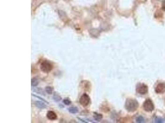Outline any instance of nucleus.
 <instances>
[{
    "instance_id": "1",
    "label": "nucleus",
    "mask_w": 165,
    "mask_h": 123,
    "mask_svg": "<svg viewBox=\"0 0 165 123\" xmlns=\"http://www.w3.org/2000/svg\"><path fill=\"white\" fill-rule=\"evenodd\" d=\"M139 106V103L136 100L132 99V98H129L127 99L125 103V108L129 111H134L137 109Z\"/></svg>"
},
{
    "instance_id": "12",
    "label": "nucleus",
    "mask_w": 165,
    "mask_h": 123,
    "mask_svg": "<svg viewBox=\"0 0 165 123\" xmlns=\"http://www.w3.org/2000/svg\"><path fill=\"white\" fill-rule=\"evenodd\" d=\"M136 121L137 123H143L145 122V119L142 116H139L136 119Z\"/></svg>"
},
{
    "instance_id": "10",
    "label": "nucleus",
    "mask_w": 165,
    "mask_h": 123,
    "mask_svg": "<svg viewBox=\"0 0 165 123\" xmlns=\"http://www.w3.org/2000/svg\"><path fill=\"white\" fill-rule=\"evenodd\" d=\"M68 110L70 113H73V114H75V113H77L78 112V109L76 107H71V108H69Z\"/></svg>"
},
{
    "instance_id": "9",
    "label": "nucleus",
    "mask_w": 165,
    "mask_h": 123,
    "mask_svg": "<svg viewBox=\"0 0 165 123\" xmlns=\"http://www.w3.org/2000/svg\"><path fill=\"white\" fill-rule=\"evenodd\" d=\"M35 105L37 106V107H38L40 108H44L46 107V105L44 104L43 102H41L40 101L36 102Z\"/></svg>"
},
{
    "instance_id": "5",
    "label": "nucleus",
    "mask_w": 165,
    "mask_h": 123,
    "mask_svg": "<svg viewBox=\"0 0 165 123\" xmlns=\"http://www.w3.org/2000/svg\"><path fill=\"white\" fill-rule=\"evenodd\" d=\"M137 91L140 94H145L148 92V87L144 84H139L137 87Z\"/></svg>"
},
{
    "instance_id": "8",
    "label": "nucleus",
    "mask_w": 165,
    "mask_h": 123,
    "mask_svg": "<svg viewBox=\"0 0 165 123\" xmlns=\"http://www.w3.org/2000/svg\"><path fill=\"white\" fill-rule=\"evenodd\" d=\"M94 119L96 120V121H100V120L102 119L103 116H102V115H100V114L95 113L94 115Z\"/></svg>"
},
{
    "instance_id": "16",
    "label": "nucleus",
    "mask_w": 165,
    "mask_h": 123,
    "mask_svg": "<svg viewBox=\"0 0 165 123\" xmlns=\"http://www.w3.org/2000/svg\"><path fill=\"white\" fill-rule=\"evenodd\" d=\"M155 122L156 123H163V120L161 118H157L155 119Z\"/></svg>"
},
{
    "instance_id": "4",
    "label": "nucleus",
    "mask_w": 165,
    "mask_h": 123,
    "mask_svg": "<svg viewBox=\"0 0 165 123\" xmlns=\"http://www.w3.org/2000/svg\"><path fill=\"white\" fill-rule=\"evenodd\" d=\"M79 102L82 106L85 107L87 106L90 103V98L89 96L86 94H83L80 98Z\"/></svg>"
},
{
    "instance_id": "11",
    "label": "nucleus",
    "mask_w": 165,
    "mask_h": 123,
    "mask_svg": "<svg viewBox=\"0 0 165 123\" xmlns=\"http://www.w3.org/2000/svg\"><path fill=\"white\" fill-rule=\"evenodd\" d=\"M38 80L37 79H32V86H33V87H35V86H37L38 85Z\"/></svg>"
},
{
    "instance_id": "14",
    "label": "nucleus",
    "mask_w": 165,
    "mask_h": 123,
    "mask_svg": "<svg viewBox=\"0 0 165 123\" xmlns=\"http://www.w3.org/2000/svg\"><path fill=\"white\" fill-rule=\"evenodd\" d=\"M53 98H54V99H55V100H56V102L60 101V100H61V97H60L59 95H56V94L54 95V97H53Z\"/></svg>"
},
{
    "instance_id": "6",
    "label": "nucleus",
    "mask_w": 165,
    "mask_h": 123,
    "mask_svg": "<svg viewBox=\"0 0 165 123\" xmlns=\"http://www.w3.org/2000/svg\"><path fill=\"white\" fill-rule=\"evenodd\" d=\"M155 91L158 94H163L165 92V83H160L157 85L155 88Z\"/></svg>"
},
{
    "instance_id": "13",
    "label": "nucleus",
    "mask_w": 165,
    "mask_h": 123,
    "mask_svg": "<svg viewBox=\"0 0 165 123\" xmlns=\"http://www.w3.org/2000/svg\"><path fill=\"white\" fill-rule=\"evenodd\" d=\"M46 92L49 94H52V92H53V89L51 88V87H47L46 88V89H45Z\"/></svg>"
},
{
    "instance_id": "3",
    "label": "nucleus",
    "mask_w": 165,
    "mask_h": 123,
    "mask_svg": "<svg viewBox=\"0 0 165 123\" xmlns=\"http://www.w3.org/2000/svg\"><path fill=\"white\" fill-rule=\"evenodd\" d=\"M143 109L146 111H151L154 110V105L151 100H146L143 105Z\"/></svg>"
},
{
    "instance_id": "17",
    "label": "nucleus",
    "mask_w": 165,
    "mask_h": 123,
    "mask_svg": "<svg viewBox=\"0 0 165 123\" xmlns=\"http://www.w3.org/2000/svg\"><path fill=\"white\" fill-rule=\"evenodd\" d=\"M162 9L163 11H165V0H163L162 1Z\"/></svg>"
},
{
    "instance_id": "15",
    "label": "nucleus",
    "mask_w": 165,
    "mask_h": 123,
    "mask_svg": "<svg viewBox=\"0 0 165 123\" xmlns=\"http://www.w3.org/2000/svg\"><path fill=\"white\" fill-rule=\"evenodd\" d=\"M63 103H64V104L67 105H69L71 103V101H70L69 100L65 99L63 100Z\"/></svg>"
},
{
    "instance_id": "2",
    "label": "nucleus",
    "mask_w": 165,
    "mask_h": 123,
    "mask_svg": "<svg viewBox=\"0 0 165 123\" xmlns=\"http://www.w3.org/2000/svg\"><path fill=\"white\" fill-rule=\"evenodd\" d=\"M40 68H41V70L43 72L49 73L53 69V65L49 62L45 60L43 61L41 63Z\"/></svg>"
},
{
    "instance_id": "7",
    "label": "nucleus",
    "mask_w": 165,
    "mask_h": 123,
    "mask_svg": "<svg viewBox=\"0 0 165 123\" xmlns=\"http://www.w3.org/2000/svg\"><path fill=\"white\" fill-rule=\"evenodd\" d=\"M47 118L49 120H55L57 119V115L53 111H49L47 113Z\"/></svg>"
}]
</instances>
